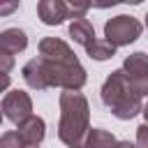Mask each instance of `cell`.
<instances>
[{
  "mask_svg": "<svg viewBox=\"0 0 148 148\" xmlns=\"http://www.w3.org/2000/svg\"><path fill=\"white\" fill-rule=\"evenodd\" d=\"M141 32H143V23L132 14H118L104 23V39H109L116 49L130 46L141 37Z\"/></svg>",
  "mask_w": 148,
  "mask_h": 148,
  "instance_id": "obj_4",
  "label": "cell"
},
{
  "mask_svg": "<svg viewBox=\"0 0 148 148\" xmlns=\"http://www.w3.org/2000/svg\"><path fill=\"white\" fill-rule=\"evenodd\" d=\"M102 104L118 118V120H132L143 111V97L132 88L130 79L125 76L123 69H113L99 90Z\"/></svg>",
  "mask_w": 148,
  "mask_h": 148,
  "instance_id": "obj_3",
  "label": "cell"
},
{
  "mask_svg": "<svg viewBox=\"0 0 148 148\" xmlns=\"http://www.w3.org/2000/svg\"><path fill=\"white\" fill-rule=\"evenodd\" d=\"M37 49L39 56L28 60L21 69L23 81L32 90H46V88L81 90L86 86L88 74L65 39L44 37Z\"/></svg>",
  "mask_w": 148,
  "mask_h": 148,
  "instance_id": "obj_1",
  "label": "cell"
},
{
  "mask_svg": "<svg viewBox=\"0 0 148 148\" xmlns=\"http://www.w3.org/2000/svg\"><path fill=\"white\" fill-rule=\"evenodd\" d=\"M12 65H14V56H9V53H2V51H0V74H2V76H5V74H9Z\"/></svg>",
  "mask_w": 148,
  "mask_h": 148,
  "instance_id": "obj_16",
  "label": "cell"
},
{
  "mask_svg": "<svg viewBox=\"0 0 148 148\" xmlns=\"http://www.w3.org/2000/svg\"><path fill=\"white\" fill-rule=\"evenodd\" d=\"M69 37L79 44V46H83V49H88L97 37H95V28H92V23L88 21V18H74L72 23H69Z\"/></svg>",
  "mask_w": 148,
  "mask_h": 148,
  "instance_id": "obj_10",
  "label": "cell"
},
{
  "mask_svg": "<svg viewBox=\"0 0 148 148\" xmlns=\"http://www.w3.org/2000/svg\"><path fill=\"white\" fill-rule=\"evenodd\" d=\"M25 148H39V146H25Z\"/></svg>",
  "mask_w": 148,
  "mask_h": 148,
  "instance_id": "obj_23",
  "label": "cell"
},
{
  "mask_svg": "<svg viewBox=\"0 0 148 148\" xmlns=\"http://www.w3.org/2000/svg\"><path fill=\"white\" fill-rule=\"evenodd\" d=\"M120 69H123L125 76L130 79L132 88H134L141 97H146V95H148V53H143V51L130 53V56L123 60V67H120Z\"/></svg>",
  "mask_w": 148,
  "mask_h": 148,
  "instance_id": "obj_6",
  "label": "cell"
},
{
  "mask_svg": "<svg viewBox=\"0 0 148 148\" xmlns=\"http://www.w3.org/2000/svg\"><path fill=\"white\" fill-rule=\"evenodd\" d=\"M127 2H130V5H141L143 0H127Z\"/></svg>",
  "mask_w": 148,
  "mask_h": 148,
  "instance_id": "obj_21",
  "label": "cell"
},
{
  "mask_svg": "<svg viewBox=\"0 0 148 148\" xmlns=\"http://www.w3.org/2000/svg\"><path fill=\"white\" fill-rule=\"evenodd\" d=\"M18 134L23 136V141L28 146H39L44 141V136H46V123H44V118H39V116L32 113L28 120H23L18 125Z\"/></svg>",
  "mask_w": 148,
  "mask_h": 148,
  "instance_id": "obj_8",
  "label": "cell"
},
{
  "mask_svg": "<svg viewBox=\"0 0 148 148\" xmlns=\"http://www.w3.org/2000/svg\"><path fill=\"white\" fill-rule=\"evenodd\" d=\"M65 2H67V7H69L72 21H74V18H86L88 9L92 7V0H65Z\"/></svg>",
  "mask_w": 148,
  "mask_h": 148,
  "instance_id": "obj_13",
  "label": "cell"
},
{
  "mask_svg": "<svg viewBox=\"0 0 148 148\" xmlns=\"http://www.w3.org/2000/svg\"><path fill=\"white\" fill-rule=\"evenodd\" d=\"M86 53H88L92 60L102 62V60H109V58L116 56V46H113L109 39H95V42L86 49Z\"/></svg>",
  "mask_w": 148,
  "mask_h": 148,
  "instance_id": "obj_12",
  "label": "cell"
},
{
  "mask_svg": "<svg viewBox=\"0 0 148 148\" xmlns=\"http://www.w3.org/2000/svg\"><path fill=\"white\" fill-rule=\"evenodd\" d=\"M60 118H58V139L67 148H86L90 132V104L79 90L60 92Z\"/></svg>",
  "mask_w": 148,
  "mask_h": 148,
  "instance_id": "obj_2",
  "label": "cell"
},
{
  "mask_svg": "<svg viewBox=\"0 0 148 148\" xmlns=\"http://www.w3.org/2000/svg\"><path fill=\"white\" fill-rule=\"evenodd\" d=\"M120 2H127V0H92V7L97 9H109V7H116Z\"/></svg>",
  "mask_w": 148,
  "mask_h": 148,
  "instance_id": "obj_18",
  "label": "cell"
},
{
  "mask_svg": "<svg viewBox=\"0 0 148 148\" xmlns=\"http://www.w3.org/2000/svg\"><path fill=\"white\" fill-rule=\"evenodd\" d=\"M141 113H143V118H146V123H148V102H143V111H141Z\"/></svg>",
  "mask_w": 148,
  "mask_h": 148,
  "instance_id": "obj_20",
  "label": "cell"
},
{
  "mask_svg": "<svg viewBox=\"0 0 148 148\" xmlns=\"http://www.w3.org/2000/svg\"><path fill=\"white\" fill-rule=\"evenodd\" d=\"M136 146L139 148H148V123L146 120L136 127Z\"/></svg>",
  "mask_w": 148,
  "mask_h": 148,
  "instance_id": "obj_15",
  "label": "cell"
},
{
  "mask_svg": "<svg viewBox=\"0 0 148 148\" xmlns=\"http://www.w3.org/2000/svg\"><path fill=\"white\" fill-rule=\"evenodd\" d=\"M116 143H118L116 136L102 127H92L86 139V148H116Z\"/></svg>",
  "mask_w": 148,
  "mask_h": 148,
  "instance_id": "obj_11",
  "label": "cell"
},
{
  "mask_svg": "<svg viewBox=\"0 0 148 148\" xmlns=\"http://www.w3.org/2000/svg\"><path fill=\"white\" fill-rule=\"evenodd\" d=\"M2 116L16 127L32 116V99L25 90H7L2 97Z\"/></svg>",
  "mask_w": 148,
  "mask_h": 148,
  "instance_id": "obj_5",
  "label": "cell"
},
{
  "mask_svg": "<svg viewBox=\"0 0 148 148\" xmlns=\"http://www.w3.org/2000/svg\"><path fill=\"white\" fill-rule=\"evenodd\" d=\"M25 46H28V35L21 28H5L0 32V51L2 53L16 56V53L25 51Z\"/></svg>",
  "mask_w": 148,
  "mask_h": 148,
  "instance_id": "obj_9",
  "label": "cell"
},
{
  "mask_svg": "<svg viewBox=\"0 0 148 148\" xmlns=\"http://www.w3.org/2000/svg\"><path fill=\"white\" fill-rule=\"evenodd\" d=\"M37 16L44 25H60L65 18H72L65 0H39L37 2Z\"/></svg>",
  "mask_w": 148,
  "mask_h": 148,
  "instance_id": "obj_7",
  "label": "cell"
},
{
  "mask_svg": "<svg viewBox=\"0 0 148 148\" xmlns=\"http://www.w3.org/2000/svg\"><path fill=\"white\" fill-rule=\"evenodd\" d=\"M28 143L23 141V136L18 134V130L14 132V130H9V132H5L2 136H0V148H25Z\"/></svg>",
  "mask_w": 148,
  "mask_h": 148,
  "instance_id": "obj_14",
  "label": "cell"
},
{
  "mask_svg": "<svg viewBox=\"0 0 148 148\" xmlns=\"http://www.w3.org/2000/svg\"><path fill=\"white\" fill-rule=\"evenodd\" d=\"M146 28H148V12H146Z\"/></svg>",
  "mask_w": 148,
  "mask_h": 148,
  "instance_id": "obj_22",
  "label": "cell"
},
{
  "mask_svg": "<svg viewBox=\"0 0 148 148\" xmlns=\"http://www.w3.org/2000/svg\"><path fill=\"white\" fill-rule=\"evenodd\" d=\"M116 148H139L136 143H132V141H118L116 143Z\"/></svg>",
  "mask_w": 148,
  "mask_h": 148,
  "instance_id": "obj_19",
  "label": "cell"
},
{
  "mask_svg": "<svg viewBox=\"0 0 148 148\" xmlns=\"http://www.w3.org/2000/svg\"><path fill=\"white\" fill-rule=\"evenodd\" d=\"M14 9H18V0H0V16H9Z\"/></svg>",
  "mask_w": 148,
  "mask_h": 148,
  "instance_id": "obj_17",
  "label": "cell"
}]
</instances>
